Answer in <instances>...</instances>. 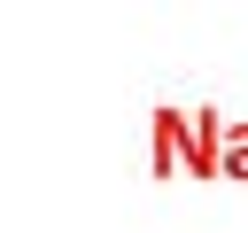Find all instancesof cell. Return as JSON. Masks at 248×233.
Returning a JSON list of instances; mask_svg holds the SVG:
<instances>
[{
  "mask_svg": "<svg viewBox=\"0 0 248 233\" xmlns=\"http://www.w3.org/2000/svg\"><path fill=\"white\" fill-rule=\"evenodd\" d=\"M217 179H248V124H225V171Z\"/></svg>",
  "mask_w": 248,
  "mask_h": 233,
  "instance_id": "cell-2",
  "label": "cell"
},
{
  "mask_svg": "<svg viewBox=\"0 0 248 233\" xmlns=\"http://www.w3.org/2000/svg\"><path fill=\"white\" fill-rule=\"evenodd\" d=\"M178 148H186V171L217 179L225 171V116H209V109H155V171H170Z\"/></svg>",
  "mask_w": 248,
  "mask_h": 233,
  "instance_id": "cell-1",
  "label": "cell"
}]
</instances>
